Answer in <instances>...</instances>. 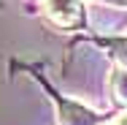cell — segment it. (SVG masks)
<instances>
[{"label": "cell", "mask_w": 127, "mask_h": 125, "mask_svg": "<svg viewBox=\"0 0 127 125\" xmlns=\"http://www.w3.org/2000/svg\"><path fill=\"white\" fill-rule=\"evenodd\" d=\"M46 14L60 27H76L84 19L81 0H46Z\"/></svg>", "instance_id": "obj_1"}, {"label": "cell", "mask_w": 127, "mask_h": 125, "mask_svg": "<svg viewBox=\"0 0 127 125\" xmlns=\"http://www.w3.org/2000/svg\"><path fill=\"white\" fill-rule=\"evenodd\" d=\"M111 82H114V95H116V101L127 106V71L125 68L114 71V79Z\"/></svg>", "instance_id": "obj_2"}, {"label": "cell", "mask_w": 127, "mask_h": 125, "mask_svg": "<svg viewBox=\"0 0 127 125\" xmlns=\"http://www.w3.org/2000/svg\"><path fill=\"white\" fill-rule=\"evenodd\" d=\"M114 125H127V120H119V123H114Z\"/></svg>", "instance_id": "obj_3"}]
</instances>
